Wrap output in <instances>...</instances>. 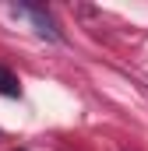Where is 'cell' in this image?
<instances>
[{
	"label": "cell",
	"instance_id": "cell-1",
	"mask_svg": "<svg viewBox=\"0 0 148 151\" xmlns=\"http://www.w3.org/2000/svg\"><path fill=\"white\" fill-rule=\"evenodd\" d=\"M14 11H18V14H25V18L36 25V32H39L42 39H53V42L60 39V28H57V21H53V18L42 11V7H32V4H18Z\"/></svg>",
	"mask_w": 148,
	"mask_h": 151
},
{
	"label": "cell",
	"instance_id": "cell-2",
	"mask_svg": "<svg viewBox=\"0 0 148 151\" xmlns=\"http://www.w3.org/2000/svg\"><path fill=\"white\" fill-rule=\"evenodd\" d=\"M0 95H7V99H18V95H21V84H18V77L11 74L7 67H0Z\"/></svg>",
	"mask_w": 148,
	"mask_h": 151
}]
</instances>
